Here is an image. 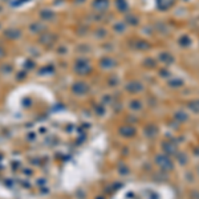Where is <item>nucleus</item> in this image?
I'll list each match as a JSON object with an SVG mask.
<instances>
[{
	"mask_svg": "<svg viewBox=\"0 0 199 199\" xmlns=\"http://www.w3.org/2000/svg\"><path fill=\"white\" fill-rule=\"evenodd\" d=\"M157 163H158L159 167L163 169V170H171V169H173L171 161L169 159L166 155H158V157H157Z\"/></svg>",
	"mask_w": 199,
	"mask_h": 199,
	"instance_id": "f257e3e1",
	"label": "nucleus"
},
{
	"mask_svg": "<svg viewBox=\"0 0 199 199\" xmlns=\"http://www.w3.org/2000/svg\"><path fill=\"white\" fill-rule=\"evenodd\" d=\"M163 150L167 154H175L177 153V145L173 142H165L163 143Z\"/></svg>",
	"mask_w": 199,
	"mask_h": 199,
	"instance_id": "f03ea898",
	"label": "nucleus"
},
{
	"mask_svg": "<svg viewBox=\"0 0 199 199\" xmlns=\"http://www.w3.org/2000/svg\"><path fill=\"white\" fill-rule=\"evenodd\" d=\"M175 0H158V8L165 11V9H169L174 4Z\"/></svg>",
	"mask_w": 199,
	"mask_h": 199,
	"instance_id": "7ed1b4c3",
	"label": "nucleus"
},
{
	"mask_svg": "<svg viewBox=\"0 0 199 199\" xmlns=\"http://www.w3.org/2000/svg\"><path fill=\"white\" fill-rule=\"evenodd\" d=\"M128 89H130L131 92H140V90H142V85L138 84V82H131L128 86Z\"/></svg>",
	"mask_w": 199,
	"mask_h": 199,
	"instance_id": "20e7f679",
	"label": "nucleus"
},
{
	"mask_svg": "<svg viewBox=\"0 0 199 199\" xmlns=\"http://www.w3.org/2000/svg\"><path fill=\"white\" fill-rule=\"evenodd\" d=\"M189 106H190V109H191V110H194V112L199 113V100L191 101L190 104H189Z\"/></svg>",
	"mask_w": 199,
	"mask_h": 199,
	"instance_id": "39448f33",
	"label": "nucleus"
},
{
	"mask_svg": "<svg viewBox=\"0 0 199 199\" xmlns=\"http://www.w3.org/2000/svg\"><path fill=\"white\" fill-rule=\"evenodd\" d=\"M161 60H162V61H163V63H173V56L171 55H169V53H162V55H161Z\"/></svg>",
	"mask_w": 199,
	"mask_h": 199,
	"instance_id": "423d86ee",
	"label": "nucleus"
},
{
	"mask_svg": "<svg viewBox=\"0 0 199 199\" xmlns=\"http://www.w3.org/2000/svg\"><path fill=\"white\" fill-rule=\"evenodd\" d=\"M190 43H191V40H190V39L187 37V36H183V37L179 40V44L182 45V47H187V45H189Z\"/></svg>",
	"mask_w": 199,
	"mask_h": 199,
	"instance_id": "0eeeda50",
	"label": "nucleus"
},
{
	"mask_svg": "<svg viewBox=\"0 0 199 199\" xmlns=\"http://www.w3.org/2000/svg\"><path fill=\"white\" fill-rule=\"evenodd\" d=\"M169 84H170L171 86H180V85L183 84V81H182V80H171Z\"/></svg>",
	"mask_w": 199,
	"mask_h": 199,
	"instance_id": "6e6552de",
	"label": "nucleus"
},
{
	"mask_svg": "<svg viewBox=\"0 0 199 199\" xmlns=\"http://www.w3.org/2000/svg\"><path fill=\"white\" fill-rule=\"evenodd\" d=\"M177 117L180 118V119H187V116H186L185 113H178V114H177Z\"/></svg>",
	"mask_w": 199,
	"mask_h": 199,
	"instance_id": "1a4fd4ad",
	"label": "nucleus"
}]
</instances>
